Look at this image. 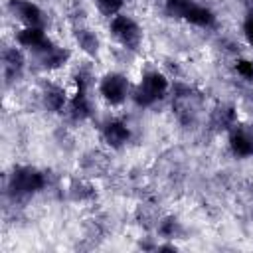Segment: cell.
Returning a JSON list of instances; mask_svg holds the SVG:
<instances>
[{
    "label": "cell",
    "mask_w": 253,
    "mask_h": 253,
    "mask_svg": "<svg viewBox=\"0 0 253 253\" xmlns=\"http://www.w3.org/2000/svg\"><path fill=\"white\" fill-rule=\"evenodd\" d=\"M168 83L164 79V75L160 73H150L142 79V83L138 85V91H136V103L138 105H150L154 103L156 99H160L166 91Z\"/></svg>",
    "instance_id": "cell-1"
},
{
    "label": "cell",
    "mask_w": 253,
    "mask_h": 253,
    "mask_svg": "<svg viewBox=\"0 0 253 253\" xmlns=\"http://www.w3.org/2000/svg\"><path fill=\"white\" fill-rule=\"evenodd\" d=\"M111 30H113V34H115L123 43L130 45V47H134V45L138 43V40H140V30H138V26H136L130 18H126V16H115L113 22H111Z\"/></svg>",
    "instance_id": "cell-2"
},
{
    "label": "cell",
    "mask_w": 253,
    "mask_h": 253,
    "mask_svg": "<svg viewBox=\"0 0 253 253\" xmlns=\"http://www.w3.org/2000/svg\"><path fill=\"white\" fill-rule=\"evenodd\" d=\"M12 188L16 192H36L43 188V176L32 168H18L12 176Z\"/></svg>",
    "instance_id": "cell-3"
},
{
    "label": "cell",
    "mask_w": 253,
    "mask_h": 253,
    "mask_svg": "<svg viewBox=\"0 0 253 253\" xmlns=\"http://www.w3.org/2000/svg\"><path fill=\"white\" fill-rule=\"evenodd\" d=\"M101 93L109 103H113V105L121 103L126 97V79L117 73L107 75L101 83Z\"/></svg>",
    "instance_id": "cell-4"
},
{
    "label": "cell",
    "mask_w": 253,
    "mask_h": 253,
    "mask_svg": "<svg viewBox=\"0 0 253 253\" xmlns=\"http://www.w3.org/2000/svg\"><path fill=\"white\" fill-rule=\"evenodd\" d=\"M18 42L22 45H26V47H38V49H43V51L47 47H51L40 28H26V30H22L18 34Z\"/></svg>",
    "instance_id": "cell-5"
},
{
    "label": "cell",
    "mask_w": 253,
    "mask_h": 253,
    "mask_svg": "<svg viewBox=\"0 0 253 253\" xmlns=\"http://www.w3.org/2000/svg\"><path fill=\"white\" fill-rule=\"evenodd\" d=\"M105 140L111 144V146H121L128 140V128L119 123V121H113L105 126Z\"/></svg>",
    "instance_id": "cell-6"
},
{
    "label": "cell",
    "mask_w": 253,
    "mask_h": 253,
    "mask_svg": "<svg viewBox=\"0 0 253 253\" xmlns=\"http://www.w3.org/2000/svg\"><path fill=\"white\" fill-rule=\"evenodd\" d=\"M184 18L192 24H198V26H210L213 20L211 12L202 8V6H188V10L184 12Z\"/></svg>",
    "instance_id": "cell-7"
},
{
    "label": "cell",
    "mask_w": 253,
    "mask_h": 253,
    "mask_svg": "<svg viewBox=\"0 0 253 253\" xmlns=\"http://www.w3.org/2000/svg\"><path fill=\"white\" fill-rule=\"evenodd\" d=\"M231 150L237 156H249V154H253V140L247 134L237 132L231 136Z\"/></svg>",
    "instance_id": "cell-8"
},
{
    "label": "cell",
    "mask_w": 253,
    "mask_h": 253,
    "mask_svg": "<svg viewBox=\"0 0 253 253\" xmlns=\"http://www.w3.org/2000/svg\"><path fill=\"white\" fill-rule=\"evenodd\" d=\"M18 12H20V16H22L26 22H30V24H36V22L40 20V10H38V6H34L32 2H20V4H18Z\"/></svg>",
    "instance_id": "cell-9"
},
{
    "label": "cell",
    "mask_w": 253,
    "mask_h": 253,
    "mask_svg": "<svg viewBox=\"0 0 253 253\" xmlns=\"http://www.w3.org/2000/svg\"><path fill=\"white\" fill-rule=\"evenodd\" d=\"M65 57H67V51H61V49H57V47H47V49H45V57H43V65L55 67V65L63 63Z\"/></svg>",
    "instance_id": "cell-10"
},
{
    "label": "cell",
    "mask_w": 253,
    "mask_h": 253,
    "mask_svg": "<svg viewBox=\"0 0 253 253\" xmlns=\"http://www.w3.org/2000/svg\"><path fill=\"white\" fill-rule=\"evenodd\" d=\"M77 83H79V91L73 99V111H75V115L83 117V115H87V103H85V93H83V81L77 79Z\"/></svg>",
    "instance_id": "cell-11"
},
{
    "label": "cell",
    "mask_w": 253,
    "mask_h": 253,
    "mask_svg": "<svg viewBox=\"0 0 253 253\" xmlns=\"http://www.w3.org/2000/svg\"><path fill=\"white\" fill-rule=\"evenodd\" d=\"M45 103L51 109H61V105H63V93L59 89H49L45 93Z\"/></svg>",
    "instance_id": "cell-12"
},
{
    "label": "cell",
    "mask_w": 253,
    "mask_h": 253,
    "mask_svg": "<svg viewBox=\"0 0 253 253\" xmlns=\"http://www.w3.org/2000/svg\"><path fill=\"white\" fill-rule=\"evenodd\" d=\"M99 6L105 14H117L123 6V0H99Z\"/></svg>",
    "instance_id": "cell-13"
},
{
    "label": "cell",
    "mask_w": 253,
    "mask_h": 253,
    "mask_svg": "<svg viewBox=\"0 0 253 253\" xmlns=\"http://www.w3.org/2000/svg\"><path fill=\"white\" fill-rule=\"evenodd\" d=\"M237 73H241L245 79H253V63L245 61V59H239L237 61Z\"/></svg>",
    "instance_id": "cell-14"
},
{
    "label": "cell",
    "mask_w": 253,
    "mask_h": 253,
    "mask_svg": "<svg viewBox=\"0 0 253 253\" xmlns=\"http://www.w3.org/2000/svg\"><path fill=\"white\" fill-rule=\"evenodd\" d=\"M188 6H190V0H168V10L178 12V14H182V16H184V12L188 10Z\"/></svg>",
    "instance_id": "cell-15"
},
{
    "label": "cell",
    "mask_w": 253,
    "mask_h": 253,
    "mask_svg": "<svg viewBox=\"0 0 253 253\" xmlns=\"http://www.w3.org/2000/svg\"><path fill=\"white\" fill-rule=\"evenodd\" d=\"M245 36H247L249 43H253V14L245 20Z\"/></svg>",
    "instance_id": "cell-16"
}]
</instances>
